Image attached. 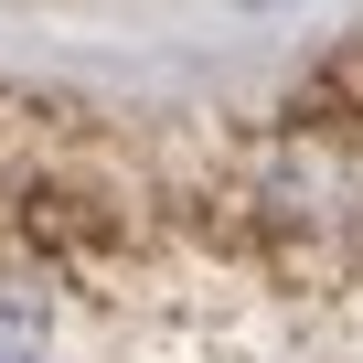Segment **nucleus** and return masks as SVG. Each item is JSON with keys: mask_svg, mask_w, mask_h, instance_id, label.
Instances as JSON below:
<instances>
[{"mask_svg": "<svg viewBox=\"0 0 363 363\" xmlns=\"http://www.w3.org/2000/svg\"><path fill=\"white\" fill-rule=\"evenodd\" d=\"M65 352V310H54V267L0 246V363H54Z\"/></svg>", "mask_w": 363, "mask_h": 363, "instance_id": "f257e3e1", "label": "nucleus"}]
</instances>
